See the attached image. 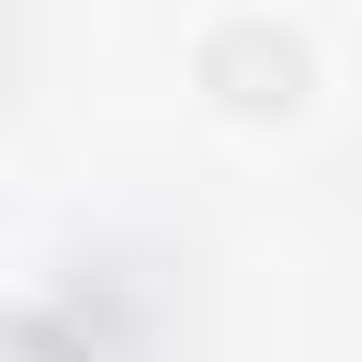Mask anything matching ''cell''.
<instances>
[{
    "label": "cell",
    "mask_w": 362,
    "mask_h": 362,
    "mask_svg": "<svg viewBox=\"0 0 362 362\" xmlns=\"http://www.w3.org/2000/svg\"><path fill=\"white\" fill-rule=\"evenodd\" d=\"M204 90L226 113H294L305 102V45L283 23H215L204 34Z\"/></svg>",
    "instance_id": "1"
}]
</instances>
